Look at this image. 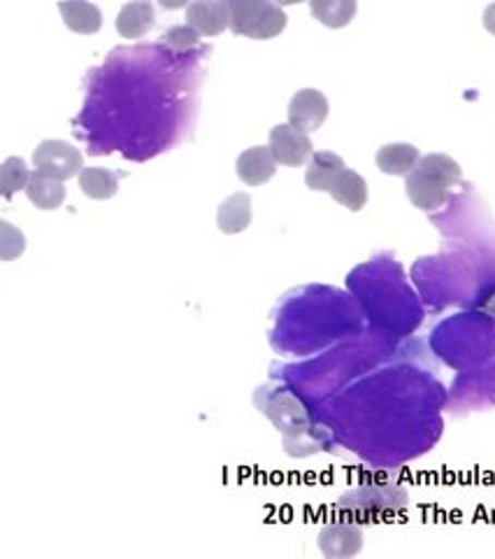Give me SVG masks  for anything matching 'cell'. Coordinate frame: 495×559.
Returning <instances> with one entry per match:
<instances>
[{"label": "cell", "mask_w": 495, "mask_h": 559, "mask_svg": "<svg viewBox=\"0 0 495 559\" xmlns=\"http://www.w3.org/2000/svg\"><path fill=\"white\" fill-rule=\"evenodd\" d=\"M461 178L463 173L458 162H454L449 154L435 152L421 156L414 170L405 178V191L414 207L423 213H437Z\"/></svg>", "instance_id": "obj_1"}, {"label": "cell", "mask_w": 495, "mask_h": 559, "mask_svg": "<svg viewBox=\"0 0 495 559\" xmlns=\"http://www.w3.org/2000/svg\"><path fill=\"white\" fill-rule=\"evenodd\" d=\"M287 28V14L268 0H231V31L252 40H270Z\"/></svg>", "instance_id": "obj_2"}, {"label": "cell", "mask_w": 495, "mask_h": 559, "mask_svg": "<svg viewBox=\"0 0 495 559\" xmlns=\"http://www.w3.org/2000/svg\"><path fill=\"white\" fill-rule=\"evenodd\" d=\"M33 166L38 173L65 182L82 173L84 159L80 150L65 140H45L33 152Z\"/></svg>", "instance_id": "obj_3"}, {"label": "cell", "mask_w": 495, "mask_h": 559, "mask_svg": "<svg viewBox=\"0 0 495 559\" xmlns=\"http://www.w3.org/2000/svg\"><path fill=\"white\" fill-rule=\"evenodd\" d=\"M268 140H270V150L275 154L277 164H285L289 168L303 166L310 159V156L314 154L310 135L303 133V131H298L291 124H277V127H273Z\"/></svg>", "instance_id": "obj_4"}, {"label": "cell", "mask_w": 495, "mask_h": 559, "mask_svg": "<svg viewBox=\"0 0 495 559\" xmlns=\"http://www.w3.org/2000/svg\"><path fill=\"white\" fill-rule=\"evenodd\" d=\"M328 98L316 90H300L289 103V124L303 133L322 129L328 119Z\"/></svg>", "instance_id": "obj_5"}, {"label": "cell", "mask_w": 495, "mask_h": 559, "mask_svg": "<svg viewBox=\"0 0 495 559\" xmlns=\"http://www.w3.org/2000/svg\"><path fill=\"white\" fill-rule=\"evenodd\" d=\"M186 24L201 35H219L231 28V0H196L186 5Z\"/></svg>", "instance_id": "obj_6"}, {"label": "cell", "mask_w": 495, "mask_h": 559, "mask_svg": "<svg viewBox=\"0 0 495 559\" xmlns=\"http://www.w3.org/2000/svg\"><path fill=\"white\" fill-rule=\"evenodd\" d=\"M236 173H238V178L250 187H261L268 180H273L277 173V159H275L270 145H258V147L244 150L236 162Z\"/></svg>", "instance_id": "obj_7"}, {"label": "cell", "mask_w": 495, "mask_h": 559, "mask_svg": "<svg viewBox=\"0 0 495 559\" xmlns=\"http://www.w3.org/2000/svg\"><path fill=\"white\" fill-rule=\"evenodd\" d=\"M319 548L326 557H353L363 548V532L359 524H328L319 534Z\"/></svg>", "instance_id": "obj_8"}, {"label": "cell", "mask_w": 495, "mask_h": 559, "mask_svg": "<svg viewBox=\"0 0 495 559\" xmlns=\"http://www.w3.org/2000/svg\"><path fill=\"white\" fill-rule=\"evenodd\" d=\"M345 162L340 154L335 152H314L310 156V164L305 168V185L312 191H330L335 180H338V175L345 170Z\"/></svg>", "instance_id": "obj_9"}, {"label": "cell", "mask_w": 495, "mask_h": 559, "mask_svg": "<svg viewBox=\"0 0 495 559\" xmlns=\"http://www.w3.org/2000/svg\"><path fill=\"white\" fill-rule=\"evenodd\" d=\"M154 20H156L154 5L147 3V0H135V3H126L119 10L114 26L121 38L135 40V38H143L145 33L152 31Z\"/></svg>", "instance_id": "obj_10"}, {"label": "cell", "mask_w": 495, "mask_h": 559, "mask_svg": "<svg viewBox=\"0 0 495 559\" xmlns=\"http://www.w3.org/2000/svg\"><path fill=\"white\" fill-rule=\"evenodd\" d=\"M421 159V152L410 143H388L377 150V168L386 175H396V178H408L414 166Z\"/></svg>", "instance_id": "obj_11"}, {"label": "cell", "mask_w": 495, "mask_h": 559, "mask_svg": "<svg viewBox=\"0 0 495 559\" xmlns=\"http://www.w3.org/2000/svg\"><path fill=\"white\" fill-rule=\"evenodd\" d=\"M252 224V197L244 194V191H240V194H233L228 197L219 210H217V226L221 234H242L246 226Z\"/></svg>", "instance_id": "obj_12"}, {"label": "cell", "mask_w": 495, "mask_h": 559, "mask_svg": "<svg viewBox=\"0 0 495 559\" xmlns=\"http://www.w3.org/2000/svg\"><path fill=\"white\" fill-rule=\"evenodd\" d=\"M119 180H121V173L108 170V168H98V166H86L77 175L82 194H86L88 199H94V201L112 199L117 194V189H119Z\"/></svg>", "instance_id": "obj_13"}, {"label": "cell", "mask_w": 495, "mask_h": 559, "mask_svg": "<svg viewBox=\"0 0 495 559\" xmlns=\"http://www.w3.org/2000/svg\"><path fill=\"white\" fill-rule=\"evenodd\" d=\"M59 12L63 16V24L80 35H94L102 26V12L94 3L68 0V3H59Z\"/></svg>", "instance_id": "obj_14"}, {"label": "cell", "mask_w": 495, "mask_h": 559, "mask_svg": "<svg viewBox=\"0 0 495 559\" xmlns=\"http://www.w3.org/2000/svg\"><path fill=\"white\" fill-rule=\"evenodd\" d=\"M28 201L38 210H57L65 201V187L61 180L49 178L38 170H33L28 187L24 189Z\"/></svg>", "instance_id": "obj_15"}, {"label": "cell", "mask_w": 495, "mask_h": 559, "mask_svg": "<svg viewBox=\"0 0 495 559\" xmlns=\"http://www.w3.org/2000/svg\"><path fill=\"white\" fill-rule=\"evenodd\" d=\"M330 197L347 210H351V213H359V210H363V205L367 203V185L357 170L345 168L338 175V180H335Z\"/></svg>", "instance_id": "obj_16"}, {"label": "cell", "mask_w": 495, "mask_h": 559, "mask_svg": "<svg viewBox=\"0 0 495 559\" xmlns=\"http://www.w3.org/2000/svg\"><path fill=\"white\" fill-rule=\"evenodd\" d=\"M310 10L324 26L342 28L357 14V0H312Z\"/></svg>", "instance_id": "obj_17"}, {"label": "cell", "mask_w": 495, "mask_h": 559, "mask_svg": "<svg viewBox=\"0 0 495 559\" xmlns=\"http://www.w3.org/2000/svg\"><path fill=\"white\" fill-rule=\"evenodd\" d=\"M31 168L20 156H12V159H5L3 166H0V194L3 199L14 197L16 191H22L28 187L31 180Z\"/></svg>", "instance_id": "obj_18"}, {"label": "cell", "mask_w": 495, "mask_h": 559, "mask_svg": "<svg viewBox=\"0 0 495 559\" xmlns=\"http://www.w3.org/2000/svg\"><path fill=\"white\" fill-rule=\"evenodd\" d=\"M26 250V238L24 234L12 226L10 222H0V257L3 261H12L16 257H22V252Z\"/></svg>", "instance_id": "obj_19"}, {"label": "cell", "mask_w": 495, "mask_h": 559, "mask_svg": "<svg viewBox=\"0 0 495 559\" xmlns=\"http://www.w3.org/2000/svg\"><path fill=\"white\" fill-rule=\"evenodd\" d=\"M164 40L168 47L182 51V49H189V47H196L201 43V33L196 28H191L189 24L184 26H172L166 31Z\"/></svg>", "instance_id": "obj_20"}, {"label": "cell", "mask_w": 495, "mask_h": 559, "mask_svg": "<svg viewBox=\"0 0 495 559\" xmlns=\"http://www.w3.org/2000/svg\"><path fill=\"white\" fill-rule=\"evenodd\" d=\"M484 26H486L488 33L495 35V3L484 10Z\"/></svg>", "instance_id": "obj_21"}]
</instances>
